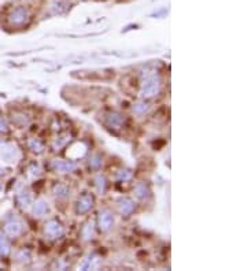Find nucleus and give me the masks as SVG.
<instances>
[{
    "label": "nucleus",
    "mask_w": 247,
    "mask_h": 271,
    "mask_svg": "<svg viewBox=\"0 0 247 271\" xmlns=\"http://www.w3.org/2000/svg\"><path fill=\"white\" fill-rule=\"evenodd\" d=\"M53 169L58 173H71L76 169V165L69 160H54Z\"/></svg>",
    "instance_id": "nucleus-8"
},
{
    "label": "nucleus",
    "mask_w": 247,
    "mask_h": 271,
    "mask_svg": "<svg viewBox=\"0 0 247 271\" xmlns=\"http://www.w3.org/2000/svg\"><path fill=\"white\" fill-rule=\"evenodd\" d=\"M47 212H48V204L43 199L36 201L33 207H32V214L35 215V216H44Z\"/></svg>",
    "instance_id": "nucleus-10"
},
{
    "label": "nucleus",
    "mask_w": 247,
    "mask_h": 271,
    "mask_svg": "<svg viewBox=\"0 0 247 271\" xmlns=\"http://www.w3.org/2000/svg\"><path fill=\"white\" fill-rule=\"evenodd\" d=\"M7 19H9V23L11 26H22L29 21V11L21 6V7L14 9L7 17Z\"/></svg>",
    "instance_id": "nucleus-3"
},
{
    "label": "nucleus",
    "mask_w": 247,
    "mask_h": 271,
    "mask_svg": "<svg viewBox=\"0 0 247 271\" xmlns=\"http://www.w3.org/2000/svg\"><path fill=\"white\" fill-rule=\"evenodd\" d=\"M28 174L35 178V177L40 175V167L37 166L36 163H33V165H31V166L28 167Z\"/></svg>",
    "instance_id": "nucleus-21"
},
{
    "label": "nucleus",
    "mask_w": 247,
    "mask_h": 271,
    "mask_svg": "<svg viewBox=\"0 0 247 271\" xmlns=\"http://www.w3.org/2000/svg\"><path fill=\"white\" fill-rule=\"evenodd\" d=\"M113 223H114V218H113L111 212H109V211H102L101 214H99V228H101L102 232L110 230Z\"/></svg>",
    "instance_id": "nucleus-7"
},
{
    "label": "nucleus",
    "mask_w": 247,
    "mask_h": 271,
    "mask_svg": "<svg viewBox=\"0 0 247 271\" xmlns=\"http://www.w3.org/2000/svg\"><path fill=\"white\" fill-rule=\"evenodd\" d=\"M135 192H136V196L139 197V199H141V200H144V199H147V197L150 196V189H149V186H147L146 184L137 185L136 189H135Z\"/></svg>",
    "instance_id": "nucleus-15"
},
{
    "label": "nucleus",
    "mask_w": 247,
    "mask_h": 271,
    "mask_svg": "<svg viewBox=\"0 0 247 271\" xmlns=\"http://www.w3.org/2000/svg\"><path fill=\"white\" fill-rule=\"evenodd\" d=\"M5 232L6 234H9L10 237H18L19 234H22L23 232L22 222L18 221V219H11V221L6 223Z\"/></svg>",
    "instance_id": "nucleus-5"
},
{
    "label": "nucleus",
    "mask_w": 247,
    "mask_h": 271,
    "mask_svg": "<svg viewBox=\"0 0 247 271\" xmlns=\"http://www.w3.org/2000/svg\"><path fill=\"white\" fill-rule=\"evenodd\" d=\"M17 200H18V204H19V206L22 207V208H27V207L31 206V203H32L31 193L28 192V191H22L21 193H18Z\"/></svg>",
    "instance_id": "nucleus-12"
},
{
    "label": "nucleus",
    "mask_w": 247,
    "mask_h": 271,
    "mask_svg": "<svg viewBox=\"0 0 247 271\" xmlns=\"http://www.w3.org/2000/svg\"><path fill=\"white\" fill-rule=\"evenodd\" d=\"M10 254V242L7 240V237L3 234V232H0V255H6Z\"/></svg>",
    "instance_id": "nucleus-14"
},
{
    "label": "nucleus",
    "mask_w": 247,
    "mask_h": 271,
    "mask_svg": "<svg viewBox=\"0 0 247 271\" xmlns=\"http://www.w3.org/2000/svg\"><path fill=\"white\" fill-rule=\"evenodd\" d=\"M133 208V201L131 199H127V197H124V199H119L118 201V211L121 212V215L124 216H127V215L132 214Z\"/></svg>",
    "instance_id": "nucleus-11"
},
{
    "label": "nucleus",
    "mask_w": 247,
    "mask_h": 271,
    "mask_svg": "<svg viewBox=\"0 0 247 271\" xmlns=\"http://www.w3.org/2000/svg\"><path fill=\"white\" fill-rule=\"evenodd\" d=\"M96 186H97V191H99V192H103V191H105L106 182H105V178H103L102 175H99V177L96 178Z\"/></svg>",
    "instance_id": "nucleus-22"
},
{
    "label": "nucleus",
    "mask_w": 247,
    "mask_h": 271,
    "mask_svg": "<svg viewBox=\"0 0 247 271\" xmlns=\"http://www.w3.org/2000/svg\"><path fill=\"white\" fill-rule=\"evenodd\" d=\"M29 148H31L33 152L41 153L43 151H44V145H43L41 141L37 140V139H33V140L29 141Z\"/></svg>",
    "instance_id": "nucleus-19"
},
{
    "label": "nucleus",
    "mask_w": 247,
    "mask_h": 271,
    "mask_svg": "<svg viewBox=\"0 0 247 271\" xmlns=\"http://www.w3.org/2000/svg\"><path fill=\"white\" fill-rule=\"evenodd\" d=\"M106 123L111 129H121L124 125V117L119 113H110L106 117Z\"/></svg>",
    "instance_id": "nucleus-9"
},
{
    "label": "nucleus",
    "mask_w": 247,
    "mask_h": 271,
    "mask_svg": "<svg viewBox=\"0 0 247 271\" xmlns=\"http://www.w3.org/2000/svg\"><path fill=\"white\" fill-rule=\"evenodd\" d=\"M2 171H3V170H2V169H0V174H2Z\"/></svg>",
    "instance_id": "nucleus-27"
},
{
    "label": "nucleus",
    "mask_w": 247,
    "mask_h": 271,
    "mask_svg": "<svg viewBox=\"0 0 247 271\" xmlns=\"http://www.w3.org/2000/svg\"><path fill=\"white\" fill-rule=\"evenodd\" d=\"M63 226H62V223L57 219H51L47 225H45V234L50 237V238H53V240H57L59 237H62L63 234Z\"/></svg>",
    "instance_id": "nucleus-4"
},
{
    "label": "nucleus",
    "mask_w": 247,
    "mask_h": 271,
    "mask_svg": "<svg viewBox=\"0 0 247 271\" xmlns=\"http://www.w3.org/2000/svg\"><path fill=\"white\" fill-rule=\"evenodd\" d=\"M69 141H70V134H62V136H59V137H57V139H55L53 147L58 151V149L62 148V147H65V145H66Z\"/></svg>",
    "instance_id": "nucleus-16"
},
{
    "label": "nucleus",
    "mask_w": 247,
    "mask_h": 271,
    "mask_svg": "<svg viewBox=\"0 0 247 271\" xmlns=\"http://www.w3.org/2000/svg\"><path fill=\"white\" fill-rule=\"evenodd\" d=\"M7 130V123L3 118H0V131H6Z\"/></svg>",
    "instance_id": "nucleus-24"
},
{
    "label": "nucleus",
    "mask_w": 247,
    "mask_h": 271,
    "mask_svg": "<svg viewBox=\"0 0 247 271\" xmlns=\"http://www.w3.org/2000/svg\"><path fill=\"white\" fill-rule=\"evenodd\" d=\"M19 156L21 155H19V149L17 148V145L10 144V143L0 145V162L2 163L14 165L18 162Z\"/></svg>",
    "instance_id": "nucleus-2"
},
{
    "label": "nucleus",
    "mask_w": 247,
    "mask_h": 271,
    "mask_svg": "<svg viewBox=\"0 0 247 271\" xmlns=\"http://www.w3.org/2000/svg\"><path fill=\"white\" fill-rule=\"evenodd\" d=\"M159 88H161V79L158 75H150L144 79V83L141 85L140 96L144 99H150L158 95Z\"/></svg>",
    "instance_id": "nucleus-1"
},
{
    "label": "nucleus",
    "mask_w": 247,
    "mask_h": 271,
    "mask_svg": "<svg viewBox=\"0 0 247 271\" xmlns=\"http://www.w3.org/2000/svg\"><path fill=\"white\" fill-rule=\"evenodd\" d=\"M149 104L147 103H137V104H135V107H133V111L136 113V114L139 115H143L144 113H147L149 111Z\"/></svg>",
    "instance_id": "nucleus-20"
},
{
    "label": "nucleus",
    "mask_w": 247,
    "mask_h": 271,
    "mask_svg": "<svg viewBox=\"0 0 247 271\" xmlns=\"http://www.w3.org/2000/svg\"><path fill=\"white\" fill-rule=\"evenodd\" d=\"M101 163H102L101 159H99V157H97V156H95V157H93L92 162H91V166H92V167H97V166H99V165H101Z\"/></svg>",
    "instance_id": "nucleus-25"
},
{
    "label": "nucleus",
    "mask_w": 247,
    "mask_h": 271,
    "mask_svg": "<svg viewBox=\"0 0 247 271\" xmlns=\"http://www.w3.org/2000/svg\"><path fill=\"white\" fill-rule=\"evenodd\" d=\"M0 193H2V185H0Z\"/></svg>",
    "instance_id": "nucleus-26"
},
{
    "label": "nucleus",
    "mask_w": 247,
    "mask_h": 271,
    "mask_svg": "<svg viewBox=\"0 0 247 271\" xmlns=\"http://www.w3.org/2000/svg\"><path fill=\"white\" fill-rule=\"evenodd\" d=\"M93 207V197L91 195H84V196H81L77 201V204H76V211H77V214H85V212H88L91 208Z\"/></svg>",
    "instance_id": "nucleus-6"
},
{
    "label": "nucleus",
    "mask_w": 247,
    "mask_h": 271,
    "mask_svg": "<svg viewBox=\"0 0 247 271\" xmlns=\"http://www.w3.org/2000/svg\"><path fill=\"white\" fill-rule=\"evenodd\" d=\"M131 177H132V174H131V171H128V170H122L118 174V178L122 179V181H127V179H129Z\"/></svg>",
    "instance_id": "nucleus-23"
},
{
    "label": "nucleus",
    "mask_w": 247,
    "mask_h": 271,
    "mask_svg": "<svg viewBox=\"0 0 247 271\" xmlns=\"http://www.w3.org/2000/svg\"><path fill=\"white\" fill-rule=\"evenodd\" d=\"M54 195L59 199H63V197L69 196V188L65 186V185H57L54 188Z\"/></svg>",
    "instance_id": "nucleus-18"
},
{
    "label": "nucleus",
    "mask_w": 247,
    "mask_h": 271,
    "mask_svg": "<svg viewBox=\"0 0 247 271\" xmlns=\"http://www.w3.org/2000/svg\"><path fill=\"white\" fill-rule=\"evenodd\" d=\"M97 266V258L96 256H88V258L85 259L84 263L80 266L81 270H91V268H95Z\"/></svg>",
    "instance_id": "nucleus-17"
},
{
    "label": "nucleus",
    "mask_w": 247,
    "mask_h": 271,
    "mask_svg": "<svg viewBox=\"0 0 247 271\" xmlns=\"http://www.w3.org/2000/svg\"><path fill=\"white\" fill-rule=\"evenodd\" d=\"M83 238L87 241L92 240L93 236H95V228H93V222L91 221V222L85 223V226L83 228Z\"/></svg>",
    "instance_id": "nucleus-13"
}]
</instances>
